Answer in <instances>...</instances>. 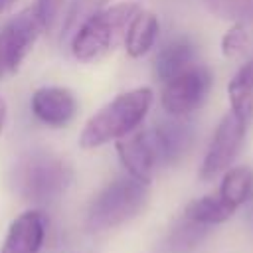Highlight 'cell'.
Segmentation results:
<instances>
[{"mask_svg":"<svg viewBox=\"0 0 253 253\" xmlns=\"http://www.w3.org/2000/svg\"><path fill=\"white\" fill-rule=\"evenodd\" d=\"M206 10L233 24H253V0H204Z\"/></svg>","mask_w":253,"mask_h":253,"instance_id":"ac0fdd59","label":"cell"},{"mask_svg":"<svg viewBox=\"0 0 253 253\" xmlns=\"http://www.w3.org/2000/svg\"><path fill=\"white\" fill-rule=\"evenodd\" d=\"M148 184L134 178H117L105 186L89 206L87 227L91 231L113 229L132 219L148 202Z\"/></svg>","mask_w":253,"mask_h":253,"instance_id":"3957f363","label":"cell"},{"mask_svg":"<svg viewBox=\"0 0 253 253\" xmlns=\"http://www.w3.org/2000/svg\"><path fill=\"white\" fill-rule=\"evenodd\" d=\"M247 125L249 123L245 119L237 117L231 111L223 115V119L219 121L217 128L211 136L206 156L202 160V166H200L202 180H213L215 176H219L221 172H225L231 166V162L235 160V156L241 150Z\"/></svg>","mask_w":253,"mask_h":253,"instance_id":"8992f818","label":"cell"},{"mask_svg":"<svg viewBox=\"0 0 253 253\" xmlns=\"http://www.w3.org/2000/svg\"><path fill=\"white\" fill-rule=\"evenodd\" d=\"M138 2H119L89 18L71 38V53L77 61L89 63L125 42L130 20L140 12Z\"/></svg>","mask_w":253,"mask_h":253,"instance_id":"7a4b0ae2","label":"cell"},{"mask_svg":"<svg viewBox=\"0 0 253 253\" xmlns=\"http://www.w3.org/2000/svg\"><path fill=\"white\" fill-rule=\"evenodd\" d=\"M233 213H235V210L229 204H225L217 192L192 200L184 210V217H188V219H192L196 223H202L206 227L223 223Z\"/></svg>","mask_w":253,"mask_h":253,"instance_id":"5bb4252c","label":"cell"},{"mask_svg":"<svg viewBox=\"0 0 253 253\" xmlns=\"http://www.w3.org/2000/svg\"><path fill=\"white\" fill-rule=\"evenodd\" d=\"M6 101L0 97V132H2V128H4V121H6Z\"/></svg>","mask_w":253,"mask_h":253,"instance_id":"7402d4cb","label":"cell"},{"mask_svg":"<svg viewBox=\"0 0 253 253\" xmlns=\"http://www.w3.org/2000/svg\"><path fill=\"white\" fill-rule=\"evenodd\" d=\"M32 113L38 121L51 128H63L69 125L77 113V99L67 87H40L30 99Z\"/></svg>","mask_w":253,"mask_h":253,"instance_id":"9c48e42d","label":"cell"},{"mask_svg":"<svg viewBox=\"0 0 253 253\" xmlns=\"http://www.w3.org/2000/svg\"><path fill=\"white\" fill-rule=\"evenodd\" d=\"M227 95H229L231 113H235L237 117L249 123L253 117V79L245 69V65L231 77L227 85Z\"/></svg>","mask_w":253,"mask_h":253,"instance_id":"2e32d148","label":"cell"},{"mask_svg":"<svg viewBox=\"0 0 253 253\" xmlns=\"http://www.w3.org/2000/svg\"><path fill=\"white\" fill-rule=\"evenodd\" d=\"M42 32L43 24L36 6L18 12L6 22V26L0 32V55L4 59L8 73L20 69L28 53L34 49Z\"/></svg>","mask_w":253,"mask_h":253,"instance_id":"52a82bcc","label":"cell"},{"mask_svg":"<svg viewBox=\"0 0 253 253\" xmlns=\"http://www.w3.org/2000/svg\"><path fill=\"white\" fill-rule=\"evenodd\" d=\"M160 32V22L152 12L140 10L128 24L125 36V49L130 57H142L150 51Z\"/></svg>","mask_w":253,"mask_h":253,"instance_id":"4fadbf2b","label":"cell"},{"mask_svg":"<svg viewBox=\"0 0 253 253\" xmlns=\"http://www.w3.org/2000/svg\"><path fill=\"white\" fill-rule=\"evenodd\" d=\"M43 237L45 215L40 210H28L10 223L0 253H40Z\"/></svg>","mask_w":253,"mask_h":253,"instance_id":"30bf717a","label":"cell"},{"mask_svg":"<svg viewBox=\"0 0 253 253\" xmlns=\"http://www.w3.org/2000/svg\"><path fill=\"white\" fill-rule=\"evenodd\" d=\"M247 202L251 204V208H249V217H251V221H253V194H251V198H249Z\"/></svg>","mask_w":253,"mask_h":253,"instance_id":"cb8c5ba5","label":"cell"},{"mask_svg":"<svg viewBox=\"0 0 253 253\" xmlns=\"http://www.w3.org/2000/svg\"><path fill=\"white\" fill-rule=\"evenodd\" d=\"M150 130H152L160 164H172L180 160L188 152L194 136L192 128L180 121H164Z\"/></svg>","mask_w":253,"mask_h":253,"instance_id":"8fae6325","label":"cell"},{"mask_svg":"<svg viewBox=\"0 0 253 253\" xmlns=\"http://www.w3.org/2000/svg\"><path fill=\"white\" fill-rule=\"evenodd\" d=\"M194 59H196L194 45L184 38L174 40V42L166 43L156 53V57H154V75L162 83H166L172 77H176L182 71H186L188 67H192Z\"/></svg>","mask_w":253,"mask_h":253,"instance_id":"7c38bea8","label":"cell"},{"mask_svg":"<svg viewBox=\"0 0 253 253\" xmlns=\"http://www.w3.org/2000/svg\"><path fill=\"white\" fill-rule=\"evenodd\" d=\"M6 73V65H4V59H2V55H0V77Z\"/></svg>","mask_w":253,"mask_h":253,"instance_id":"d4e9b609","label":"cell"},{"mask_svg":"<svg viewBox=\"0 0 253 253\" xmlns=\"http://www.w3.org/2000/svg\"><path fill=\"white\" fill-rule=\"evenodd\" d=\"M208 227L202 223H196L188 217H184L172 231L170 235V249L174 253H188L192 247H196L202 237L206 235Z\"/></svg>","mask_w":253,"mask_h":253,"instance_id":"d6986e66","label":"cell"},{"mask_svg":"<svg viewBox=\"0 0 253 253\" xmlns=\"http://www.w3.org/2000/svg\"><path fill=\"white\" fill-rule=\"evenodd\" d=\"M18 0H0V14H4V12H8L14 4H16Z\"/></svg>","mask_w":253,"mask_h":253,"instance_id":"603a6c76","label":"cell"},{"mask_svg":"<svg viewBox=\"0 0 253 253\" xmlns=\"http://www.w3.org/2000/svg\"><path fill=\"white\" fill-rule=\"evenodd\" d=\"M247 45V32H245V24H235L231 30H227V34L221 38V51L227 57H233L237 53H241Z\"/></svg>","mask_w":253,"mask_h":253,"instance_id":"ffe728a7","label":"cell"},{"mask_svg":"<svg viewBox=\"0 0 253 253\" xmlns=\"http://www.w3.org/2000/svg\"><path fill=\"white\" fill-rule=\"evenodd\" d=\"M69 182L65 162L45 150H34L22 158L16 168V190L34 204L53 202L63 194Z\"/></svg>","mask_w":253,"mask_h":253,"instance_id":"277c9868","label":"cell"},{"mask_svg":"<svg viewBox=\"0 0 253 253\" xmlns=\"http://www.w3.org/2000/svg\"><path fill=\"white\" fill-rule=\"evenodd\" d=\"M152 99L154 93L150 87H136L117 95L85 123L79 134V146L87 150L99 148L136 130L148 115Z\"/></svg>","mask_w":253,"mask_h":253,"instance_id":"6da1fadb","label":"cell"},{"mask_svg":"<svg viewBox=\"0 0 253 253\" xmlns=\"http://www.w3.org/2000/svg\"><path fill=\"white\" fill-rule=\"evenodd\" d=\"M63 2L65 0H36V10L42 18V24H43V30H53V26L57 24L59 20V14H61V8H63Z\"/></svg>","mask_w":253,"mask_h":253,"instance_id":"44dd1931","label":"cell"},{"mask_svg":"<svg viewBox=\"0 0 253 253\" xmlns=\"http://www.w3.org/2000/svg\"><path fill=\"white\" fill-rule=\"evenodd\" d=\"M210 87H211L210 69L194 63L192 67H188L186 71L164 83L160 95L162 109L174 119L186 117L204 105Z\"/></svg>","mask_w":253,"mask_h":253,"instance_id":"5b68a950","label":"cell"},{"mask_svg":"<svg viewBox=\"0 0 253 253\" xmlns=\"http://www.w3.org/2000/svg\"><path fill=\"white\" fill-rule=\"evenodd\" d=\"M217 194L225 204H229L233 210L247 204V200L253 194V170L249 166H235L227 168Z\"/></svg>","mask_w":253,"mask_h":253,"instance_id":"9a60e30c","label":"cell"},{"mask_svg":"<svg viewBox=\"0 0 253 253\" xmlns=\"http://www.w3.org/2000/svg\"><path fill=\"white\" fill-rule=\"evenodd\" d=\"M117 152L130 178L142 184H150L154 170L160 164L152 130H132L126 136L119 138Z\"/></svg>","mask_w":253,"mask_h":253,"instance_id":"ba28073f","label":"cell"},{"mask_svg":"<svg viewBox=\"0 0 253 253\" xmlns=\"http://www.w3.org/2000/svg\"><path fill=\"white\" fill-rule=\"evenodd\" d=\"M109 0H71L65 14H63V24H61V43L71 40L73 34L95 14H99Z\"/></svg>","mask_w":253,"mask_h":253,"instance_id":"e0dca14e","label":"cell"}]
</instances>
